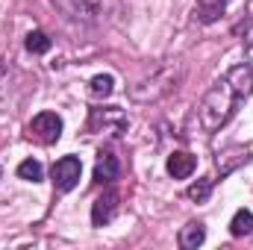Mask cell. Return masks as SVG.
<instances>
[{"label": "cell", "mask_w": 253, "mask_h": 250, "mask_svg": "<svg viewBox=\"0 0 253 250\" xmlns=\"http://www.w3.org/2000/svg\"><path fill=\"white\" fill-rule=\"evenodd\" d=\"M251 91H253V68L251 65L242 62V65H236V68H230V71L203 94V100L197 103V112H194L197 129H200V132H215V129H221V126L236 115L239 103L251 97Z\"/></svg>", "instance_id": "1"}, {"label": "cell", "mask_w": 253, "mask_h": 250, "mask_svg": "<svg viewBox=\"0 0 253 250\" xmlns=\"http://www.w3.org/2000/svg\"><path fill=\"white\" fill-rule=\"evenodd\" d=\"M180 80H183V62H165L144 74L141 80H135L129 85V97L135 103H159L180 85Z\"/></svg>", "instance_id": "2"}, {"label": "cell", "mask_w": 253, "mask_h": 250, "mask_svg": "<svg viewBox=\"0 0 253 250\" xmlns=\"http://www.w3.org/2000/svg\"><path fill=\"white\" fill-rule=\"evenodd\" d=\"M129 121L118 106H100V109H91V118H88V132H109V135H124Z\"/></svg>", "instance_id": "3"}, {"label": "cell", "mask_w": 253, "mask_h": 250, "mask_svg": "<svg viewBox=\"0 0 253 250\" xmlns=\"http://www.w3.org/2000/svg\"><path fill=\"white\" fill-rule=\"evenodd\" d=\"M30 138H36L39 144H56L62 138V118L56 112H39L30 126H27Z\"/></svg>", "instance_id": "4"}, {"label": "cell", "mask_w": 253, "mask_h": 250, "mask_svg": "<svg viewBox=\"0 0 253 250\" xmlns=\"http://www.w3.org/2000/svg\"><path fill=\"white\" fill-rule=\"evenodd\" d=\"M80 174H83V165L77 156H62L53 162L50 168V177H53V188L56 191H71V188L80 183Z\"/></svg>", "instance_id": "5"}, {"label": "cell", "mask_w": 253, "mask_h": 250, "mask_svg": "<svg viewBox=\"0 0 253 250\" xmlns=\"http://www.w3.org/2000/svg\"><path fill=\"white\" fill-rule=\"evenodd\" d=\"M56 9H62L71 21H97L100 9H103V0H50Z\"/></svg>", "instance_id": "6"}, {"label": "cell", "mask_w": 253, "mask_h": 250, "mask_svg": "<svg viewBox=\"0 0 253 250\" xmlns=\"http://www.w3.org/2000/svg\"><path fill=\"white\" fill-rule=\"evenodd\" d=\"M118 206H121V194L115 188H106L94 203H91V224L94 227H106L115 215H118Z\"/></svg>", "instance_id": "7"}, {"label": "cell", "mask_w": 253, "mask_h": 250, "mask_svg": "<svg viewBox=\"0 0 253 250\" xmlns=\"http://www.w3.org/2000/svg\"><path fill=\"white\" fill-rule=\"evenodd\" d=\"M121 177V162L112 150H100L97 162H94V183L97 186H112Z\"/></svg>", "instance_id": "8"}, {"label": "cell", "mask_w": 253, "mask_h": 250, "mask_svg": "<svg viewBox=\"0 0 253 250\" xmlns=\"http://www.w3.org/2000/svg\"><path fill=\"white\" fill-rule=\"evenodd\" d=\"M227 3H230V0H197L194 9H191L194 24H203V27H206V24H215V21L224 15Z\"/></svg>", "instance_id": "9"}, {"label": "cell", "mask_w": 253, "mask_h": 250, "mask_svg": "<svg viewBox=\"0 0 253 250\" xmlns=\"http://www.w3.org/2000/svg\"><path fill=\"white\" fill-rule=\"evenodd\" d=\"M168 174L174 177V180H186V177H191L194 174V168H197V159L191 156V153H186V150H177V153H171L168 156Z\"/></svg>", "instance_id": "10"}, {"label": "cell", "mask_w": 253, "mask_h": 250, "mask_svg": "<svg viewBox=\"0 0 253 250\" xmlns=\"http://www.w3.org/2000/svg\"><path fill=\"white\" fill-rule=\"evenodd\" d=\"M180 248L183 250H197L203 242H206V227L200 224V221H191V224H186L183 230H180Z\"/></svg>", "instance_id": "11"}, {"label": "cell", "mask_w": 253, "mask_h": 250, "mask_svg": "<svg viewBox=\"0 0 253 250\" xmlns=\"http://www.w3.org/2000/svg\"><path fill=\"white\" fill-rule=\"evenodd\" d=\"M112 91H115V77H112V74H97V77H91L88 94H91L94 100H103V97H109Z\"/></svg>", "instance_id": "12"}, {"label": "cell", "mask_w": 253, "mask_h": 250, "mask_svg": "<svg viewBox=\"0 0 253 250\" xmlns=\"http://www.w3.org/2000/svg\"><path fill=\"white\" fill-rule=\"evenodd\" d=\"M230 233H233L236 239L251 236V233H253V212H248V209H239V212L233 215V221H230Z\"/></svg>", "instance_id": "13"}, {"label": "cell", "mask_w": 253, "mask_h": 250, "mask_svg": "<svg viewBox=\"0 0 253 250\" xmlns=\"http://www.w3.org/2000/svg\"><path fill=\"white\" fill-rule=\"evenodd\" d=\"M18 177H21V180H27V183H42L44 168H42V162H39V159H24V162L18 165Z\"/></svg>", "instance_id": "14"}, {"label": "cell", "mask_w": 253, "mask_h": 250, "mask_svg": "<svg viewBox=\"0 0 253 250\" xmlns=\"http://www.w3.org/2000/svg\"><path fill=\"white\" fill-rule=\"evenodd\" d=\"M9 74H12V71L0 65V118L12 112V100H9V88H12V83H9Z\"/></svg>", "instance_id": "15"}, {"label": "cell", "mask_w": 253, "mask_h": 250, "mask_svg": "<svg viewBox=\"0 0 253 250\" xmlns=\"http://www.w3.org/2000/svg\"><path fill=\"white\" fill-rule=\"evenodd\" d=\"M24 44H27V50H30V53H36V56L50 50V39H47L42 30H33V33L27 36V42H24Z\"/></svg>", "instance_id": "16"}, {"label": "cell", "mask_w": 253, "mask_h": 250, "mask_svg": "<svg viewBox=\"0 0 253 250\" xmlns=\"http://www.w3.org/2000/svg\"><path fill=\"white\" fill-rule=\"evenodd\" d=\"M209 194H212V180H197V183L189 186V197L194 203H206Z\"/></svg>", "instance_id": "17"}]
</instances>
